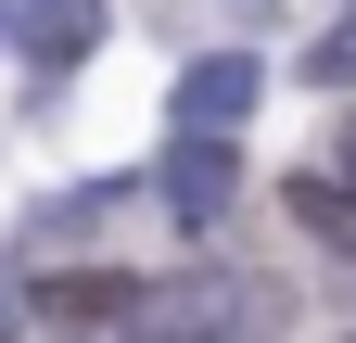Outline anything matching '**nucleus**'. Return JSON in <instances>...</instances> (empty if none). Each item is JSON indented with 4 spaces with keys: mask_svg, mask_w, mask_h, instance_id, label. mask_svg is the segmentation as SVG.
Wrapping results in <instances>:
<instances>
[{
    "mask_svg": "<svg viewBox=\"0 0 356 343\" xmlns=\"http://www.w3.org/2000/svg\"><path fill=\"white\" fill-rule=\"evenodd\" d=\"M242 318H254V280H204L191 267V280H153L140 292V331L127 343H229Z\"/></svg>",
    "mask_w": 356,
    "mask_h": 343,
    "instance_id": "obj_1",
    "label": "nucleus"
},
{
    "mask_svg": "<svg viewBox=\"0 0 356 343\" xmlns=\"http://www.w3.org/2000/svg\"><path fill=\"white\" fill-rule=\"evenodd\" d=\"M229 191H242V153H229V140H165L153 203H165L178 229H216V217H229Z\"/></svg>",
    "mask_w": 356,
    "mask_h": 343,
    "instance_id": "obj_2",
    "label": "nucleus"
},
{
    "mask_svg": "<svg viewBox=\"0 0 356 343\" xmlns=\"http://www.w3.org/2000/svg\"><path fill=\"white\" fill-rule=\"evenodd\" d=\"M140 292L153 280H127V267H64V280H38V318L51 331H140Z\"/></svg>",
    "mask_w": 356,
    "mask_h": 343,
    "instance_id": "obj_3",
    "label": "nucleus"
},
{
    "mask_svg": "<svg viewBox=\"0 0 356 343\" xmlns=\"http://www.w3.org/2000/svg\"><path fill=\"white\" fill-rule=\"evenodd\" d=\"M242 115H254V51H204L178 76V140H229Z\"/></svg>",
    "mask_w": 356,
    "mask_h": 343,
    "instance_id": "obj_4",
    "label": "nucleus"
},
{
    "mask_svg": "<svg viewBox=\"0 0 356 343\" xmlns=\"http://www.w3.org/2000/svg\"><path fill=\"white\" fill-rule=\"evenodd\" d=\"M13 38H26L38 76H64V64H89V38H102V0H13Z\"/></svg>",
    "mask_w": 356,
    "mask_h": 343,
    "instance_id": "obj_5",
    "label": "nucleus"
},
{
    "mask_svg": "<svg viewBox=\"0 0 356 343\" xmlns=\"http://www.w3.org/2000/svg\"><path fill=\"white\" fill-rule=\"evenodd\" d=\"M293 229L318 254H356V178H343V165H331V178H318V165L293 178Z\"/></svg>",
    "mask_w": 356,
    "mask_h": 343,
    "instance_id": "obj_6",
    "label": "nucleus"
},
{
    "mask_svg": "<svg viewBox=\"0 0 356 343\" xmlns=\"http://www.w3.org/2000/svg\"><path fill=\"white\" fill-rule=\"evenodd\" d=\"M305 76H318V90H356V13L318 38V51H305Z\"/></svg>",
    "mask_w": 356,
    "mask_h": 343,
    "instance_id": "obj_7",
    "label": "nucleus"
},
{
    "mask_svg": "<svg viewBox=\"0 0 356 343\" xmlns=\"http://www.w3.org/2000/svg\"><path fill=\"white\" fill-rule=\"evenodd\" d=\"M343 178H356V115H343Z\"/></svg>",
    "mask_w": 356,
    "mask_h": 343,
    "instance_id": "obj_8",
    "label": "nucleus"
},
{
    "mask_svg": "<svg viewBox=\"0 0 356 343\" xmlns=\"http://www.w3.org/2000/svg\"><path fill=\"white\" fill-rule=\"evenodd\" d=\"M0 331H13V306H0Z\"/></svg>",
    "mask_w": 356,
    "mask_h": 343,
    "instance_id": "obj_9",
    "label": "nucleus"
}]
</instances>
